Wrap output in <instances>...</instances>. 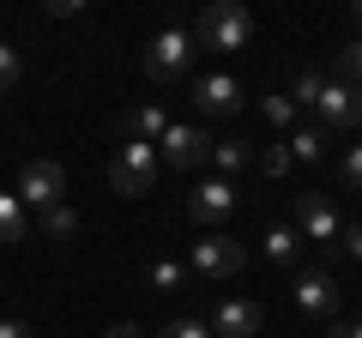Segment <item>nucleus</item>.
I'll use <instances>...</instances> for the list:
<instances>
[{
  "mask_svg": "<svg viewBox=\"0 0 362 338\" xmlns=\"http://www.w3.org/2000/svg\"><path fill=\"white\" fill-rule=\"evenodd\" d=\"M259 169H266V175H284V169H290V151H284V145H272V151L259 157Z\"/></svg>",
  "mask_w": 362,
  "mask_h": 338,
  "instance_id": "27",
  "label": "nucleus"
},
{
  "mask_svg": "<svg viewBox=\"0 0 362 338\" xmlns=\"http://www.w3.org/2000/svg\"><path fill=\"white\" fill-rule=\"evenodd\" d=\"M211 163H218L223 175H235V169L254 163V151H247V139H211Z\"/></svg>",
  "mask_w": 362,
  "mask_h": 338,
  "instance_id": "15",
  "label": "nucleus"
},
{
  "mask_svg": "<svg viewBox=\"0 0 362 338\" xmlns=\"http://www.w3.org/2000/svg\"><path fill=\"white\" fill-rule=\"evenodd\" d=\"M194 103H199V115H235V109H242V78H230V73L199 78V85H194Z\"/></svg>",
  "mask_w": 362,
  "mask_h": 338,
  "instance_id": "9",
  "label": "nucleus"
},
{
  "mask_svg": "<svg viewBox=\"0 0 362 338\" xmlns=\"http://www.w3.org/2000/svg\"><path fill=\"white\" fill-rule=\"evenodd\" d=\"M0 338H37V332H30L25 320H0Z\"/></svg>",
  "mask_w": 362,
  "mask_h": 338,
  "instance_id": "28",
  "label": "nucleus"
},
{
  "mask_svg": "<svg viewBox=\"0 0 362 338\" xmlns=\"http://www.w3.org/2000/svg\"><path fill=\"white\" fill-rule=\"evenodd\" d=\"M247 266V247L235 242V235H206V242H194V272L199 278H235Z\"/></svg>",
  "mask_w": 362,
  "mask_h": 338,
  "instance_id": "6",
  "label": "nucleus"
},
{
  "mask_svg": "<svg viewBox=\"0 0 362 338\" xmlns=\"http://www.w3.org/2000/svg\"><path fill=\"white\" fill-rule=\"evenodd\" d=\"M25 199L18 194H0V242H25Z\"/></svg>",
  "mask_w": 362,
  "mask_h": 338,
  "instance_id": "14",
  "label": "nucleus"
},
{
  "mask_svg": "<svg viewBox=\"0 0 362 338\" xmlns=\"http://www.w3.org/2000/svg\"><path fill=\"white\" fill-rule=\"evenodd\" d=\"M163 157L175 169H199L211 157V139H206V127H194V121H169V133H163Z\"/></svg>",
  "mask_w": 362,
  "mask_h": 338,
  "instance_id": "8",
  "label": "nucleus"
},
{
  "mask_svg": "<svg viewBox=\"0 0 362 338\" xmlns=\"http://www.w3.org/2000/svg\"><path fill=\"white\" fill-rule=\"evenodd\" d=\"M338 175H344L350 194H362V145H350V151L338 157Z\"/></svg>",
  "mask_w": 362,
  "mask_h": 338,
  "instance_id": "21",
  "label": "nucleus"
},
{
  "mask_svg": "<svg viewBox=\"0 0 362 338\" xmlns=\"http://www.w3.org/2000/svg\"><path fill=\"white\" fill-rule=\"evenodd\" d=\"M187 61H194V37H187L181 25H169L163 37L145 49V73H151V78H181V73H187Z\"/></svg>",
  "mask_w": 362,
  "mask_h": 338,
  "instance_id": "5",
  "label": "nucleus"
},
{
  "mask_svg": "<svg viewBox=\"0 0 362 338\" xmlns=\"http://www.w3.org/2000/svg\"><path fill=\"white\" fill-rule=\"evenodd\" d=\"M344 338H362V320H350V326H344Z\"/></svg>",
  "mask_w": 362,
  "mask_h": 338,
  "instance_id": "30",
  "label": "nucleus"
},
{
  "mask_svg": "<svg viewBox=\"0 0 362 338\" xmlns=\"http://www.w3.org/2000/svg\"><path fill=\"white\" fill-rule=\"evenodd\" d=\"M259 302H223L218 314H211V338H254L259 332Z\"/></svg>",
  "mask_w": 362,
  "mask_h": 338,
  "instance_id": "12",
  "label": "nucleus"
},
{
  "mask_svg": "<svg viewBox=\"0 0 362 338\" xmlns=\"http://www.w3.org/2000/svg\"><path fill=\"white\" fill-rule=\"evenodd\" d=\"M42 235H54V242H66V235H73L78 230V211H66V206H49V211H42Z\"/></svg>",
  "mask_w": 362,
  "mask_h": 338,
  "instance_id": "19",
  "label": "nucleus"
},
{
  "mask_svg": "<svg viewBox=\"0 0 362 338\" xmlns=\"http://www.w3.org/2000/svg\"><path fill=\"white\" fill-rule=\"evenodd\" d=\"M320 91H326V78L314 73V66H302V73H296V91H290V109H314V103H320Z\"/></svg>",
  "mask_w": 362,
  "mask_h": 338,
  "instance_id": "18",
  "label": "nucleus"
},
{
  "mask_svg": "<svg viewBox=\"0 0 362 338\" xmlns=\"http://www.w3.org/2000/svg\"><path fill=\"white\" fill-rule=\"evenodd\" d=\"M145 278H151L157 290H181V266L175 260H151V266H145Z\"/></svg>",
  "mask_w": 362,
  "mask_h": 338,
  "instance_id": "23",
  "label": "nucleus"
},
{
  "mask_svg": "<svg viewBox=\"0 0 362 338\" xmlns=\"http://www.w3.org/2000/svg\"><path fill=\"white\" fill-rule=\"evenodd\" d=\"M157 338H211V332H206V320H169Z\"/></svg>",
  "mask_w": 362,
  "mask_h": 338,
  "instance_id": "25",
  "label": "nucleus"
},
{
  "mask_svg": "<svg viewBox=\"0 0 362 338\" xmlns=\"http://www.w3.org/2000/svg\"><path fill=\"white\" fill-rule=\"evenodd\" d=\"M290 296H296L302 314H320V320H332V314H338V284H332V272H326V266H308V272L296 266Z\"/></svg>",
  "mask_w": 362,
  "mask_h": 338,
  "instance_id": "7",
  "label": "nucleus"
},
{
  "mask_svg": "<svg viewBox=\"0 0 362 338\" xmlns=\"http://www.w3.org/2000/svg\"><path fill=\"white\" fill-rule=\"evenodd\" d=\"M18 73H25V66H18V49H13V42H0V97L18 85Z\"/></svg>",
  "mask_w": 362,
  "mask_h": 338,
  "instance_id": "22",
  "label": "nucleus"
},
{
  "mask_svg": "<svg viewBox=\"0 0 362 338\" xmlns=\"http://www.w3.org/2000/svg\"><path fill=\"white\" fill-rule=\"evenodd\" d=\"M103 338H145V332H139V326H109Z\"/></svg>",
  "mask_w": 362,
  "mask_h": 338,
  "instance_id": "29",
  "label": "nucleus"
},
{
  "mask_svg": "<svg viewBox=\"0 0 362 338\" xmlns=\"http://www.w3.org/2000/svg\"><path fill=\"white\" fill-rule=\"evenodd\" d=\"M284 151H290V163H296V157H302V163H314V157L326 151V133L320 127H302V133H290V139H284Z\"/></svg>",
  "mask_w": 362,
  "mask_h": 338,
  "instance_id": "16",
  "label": "nucleus"
},
{
  "mask_svg": "<svg viewBox=\"0 0 362 338\" xmlns=\"http://www.w3.org/2000/svg\"><path fill=\"white\" fill-rule=\"evenodd\" d=\"M338 254L362 260V223H344V230H338Z\"/></svg>",
  "mask_w": 362,
  "mask_h": 338,
  "instance_id": "26",
  "label": "nucleus"
},
{
  "mask_svg": "<svg viewBox=\"0 0 362 338\" xmlns=\"http://www.w3.org/2000/svg\"><path fill=\"white\" fill-rule=\"evenodd\" d=\"M109 187H115L121 199H139L157 187V145L145 139H127L115 157H109Z\"/></svg>",
  "mask_w": 362,
  "mask_h": 338,
  "instance_id": "2",
  "label": "nucleus"
},
{
  "mask_svg": "<svg viewBox=\"0 0 362 338\" xmlns=\"http://www.w3.org/2000/svg\"><path fill=\"white\" fill-rule=\"evenodd\" d=\"M115 133H121V145H127V139L151 145V139H163V133H169V115H163V103H139V109H127V115L115 121Z\"/></svg>",
  "mask_w": 362,
  "mask_h": 338,
  "instance_id": "13",
  "label": "nucleus"
},
{
  "mask_svg": "<svg viewBox=\"0 0 362 338\" xmlns=\"http://www.w3.org/2000/svg\"><path fill=\"white\" fill-rule=\"evenodd\" d=\"M338 73H344V78H338V85H350V91H356V85H362V37L338 49Z\"/></svg>",
  "mask_w": 362,
  "mask_h": 338,
  "instance_id": "20",
  "label": "nucleus"
},
{
  "mask_svg": "<svg viewBox=\"0 0 362 338\" xmlns=\"http://www.w3.org/2000/svg\"><path fill=\"white\" fill-rule=\"evenodd\" d=\"M187 37L199 42V49H247V37H254V13L247 6H235V0H211L206 13L194 18V30Z\"/></svg>",
  "mask_w": 362,
  "mask_h": 338,
  "instance_id": "1",
  "label": "nucleus"
},
{
  "mask_svg": "<svg viewBox=\"0 0 362 338\" xmlns=\"http://www.w3.org/2000/svg\"><path fill=\"white\" fill-rule=\"evenodd\" d=\"M314 109H320V121H326L332 133H350V127L362 121V91H350V85H326Z\"/></svg>",
  "mask_w": 362,
  "mask_h": 338,
  "instance_id": "10",
  "label": "nucleus"
},
{
  "mask_svg": "<svg viewBox=\"0 0 362 338\" xmlns=\"http://www.w3.org/2000/svg\"><path fill=\"white\" fill-rule=\"evenodd\" d=\"M259 109H266V121H272V127H290V121H296V109H290V97H266Z\"/></svg>",
  "mask_w": 362,
  "mask_h": 338,
  "instance_id": "24",
  "label": "nucleus"
},
{
  "mask_svg": "<svg viewBox=\"0 0 362 338\" xmlns=\"http://www.w3.org/2000/svg\"><path fill=\"white\" fill-rule=\"evenodd\" d=\"M61 194H66V169L54 163V157H30L25 175H18V199L37 206V211H49V206H61Z\"/></svg>",
  "mask_w": 362,
  "mask_h": 338,
  "instance_id": "4",
  "label": "nucleus"
},
{
  "mask_svg": "<svg viewBox=\"0 0 362 338\" xmlns=\"http://www.w3.org/2000/svg\"><path fill=\"white\" fill-rule=\"evenodd\" d=\"M338 211H332V199L326 194H296V235L302 242H320V254L326 260H338Z\"/></svg>",
  "mask_w": 362,
  "mask_h": 338,
  "instance_id": "3",
  "label": "nucleus"
},
{
  "mask_svg": "<svg viewBox=\"0 0 362 338\" xmlns=\"http://www.w3.org/2000/svg\"><path fill=\"white\" fill-rule=\"evenodd\" d=\"M266 254H272L278 266H296V260H302V235H296V230H272V235H266Z\"/></svg>",
  "mask_w": 362,
  "mask_h": 338,
  "instance_id": "17",
  "label": "nucleus"
},
{
  "mask_svg": "<svg viewBox=\"0 0 362 338\" xmlns=\"http://www.w3.org/2000/svg\"><path fill=\"white\" fill-rule=\"evenodd\" d=\"M230 211H235V187L230 182H206V187L187 194V218L194 223H223Z\"/></svg>",
  "mask_w": 362,
  "mask_h": 338,
  "instance_id": "11",
  "label": "nucleus"
},
{
  "mask_svg": "<svg viewBox=\"0 0 362 338\" xmlns=\"http://www.w3.org/2000/svg\"><path fill=\"white\" fill-rule=\"evenodd\" d=\"M350 18H356V25H362V0H356V6H350Z\"/></svg>",
  "mask_w": 362,
  "mask_h": 338,
  "instance_id": "31",
  "label": "nucleus"
}]
</instances>
